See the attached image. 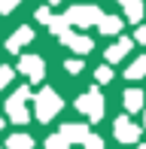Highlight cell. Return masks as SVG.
<instances>
[{
    "label": "cell",
    "mask_w": 146,
    "mask_h": 149,
    "mask_svg": "<svg viewBox=\"0 0 146 149\" xmlns=\"http://www.w3.org/2000/svg\"><path fill=\"white\" fill-rule=\"evenodd\" d=\"M3 125H6V122H3V119H0V128H3Z\"/></svg>",
    "instance_id": "obj_23"
},
{
    "label": "cell",
    "mask_w": 146,
    "mask_h": 149,
    "mask_svg": "<svg viewBox=\"0 0 146 149\" xmlns=\"http://www.w3.org/2000/svg\"><path fill=\"white\" fill-rule=\"evenodd\" d=\"M131 43H134V40H119V43L116 46H113V49H107V61H110V64H116V61H122L125 55H128V52H131Z\"/></svg>",
    "instance_id": "obj_8"
},
{
    "label": "cell",
    "mask_w": 146,
    "mask_h": 149,
    "mask_svg": "<svg viewBox=\"0 0 146 149\" xmlns=\"http://www.w3.org/2000/svg\"><path fill=\"white\" fill-rule=\"evenodd\" d=\"M12 79V67H0V88H6Z\"/></svg>",
    "instance_id": "obj_16"
},
{
    "label": "cell",
    "mask_w": 146,
    "mask_h": 149,
    "mask_svg": "<svg viewBox=\"0 0 146 149\" xmlns=\"http://www.w3.org/2000/svg\"><path fill=\"white\" fill-rule=\"evenodd\" d=\"M140 104H143V94L137 91V88H131L128 94H125V107H128L131 113H134V110H140Z\"/></svg>",
    "instance_id": "obj_13"
},
{
    "label": "cell",
    "mask_w": 146,
    "mask_h": 149,
    "mask_svg": "<svg viewBox=\"0 0 146 149\" xmlns=\"http://www.w3.org/2000/svg\"><path fill=\"white\" fill-rule=\"evenodd\" d=\"M119 3H122L125 6V15H128V22H140V18H143V3H140V0H119Z\"/></svg>",
    "instance_id": "obj_9"
},
{
    "label": "cell",
    "mask_w": 146,
    "mask_h": 149,
    "mask_svg": "<svg viewBox=\"0 0 146 149\" xmlns=\"http://www.w3.org/2000/svg\"><path fill=\"white\" fill-rule=\"evenodd\" d=\"M58 110H61V97H58L52 88H46V91L37 94V116L43 119V122H49Z\"/></svg>",
    "instance_id": "obj_2"
},
{
    "label": "cell",
    "mask_w": 146,
    "mask_h": 149,
    "mask_svg": "<svg viewBox=\"0 0 146 149\" xmlns=\"http://www.w3.org/2000/svg\"><path fill=\"white\" fill-rule=\"evenodd\" d=\"M31 40H34V31H31V28H18V31L12 33V37H9V43H6V49H9V52H18L22 46H28Z\"/></svg>",
    "instance_id": "obj_6"
},
{
    "label": "cell",
    "mask_w": 146,
    "mask_h": 149,
    "mask_svg": "<svg viewBox=\"0 0 146 149\" xmlns=\"http://www.w3.org/2000/svg\"><path fill=\"white\" fill-rule=\"evenodd\" d=\"M61 43H67V46H73V49H76V52H91V40L88 37H82V33H64V37H61Z\"/></svg>",
    "instance_id": "obj_7"
},
{
    "label": "cell",
    "mask_w": 146,
    "mask_h": 149,
    "mask_svg": "<svg viewBox=\"0 0 146 149\" xmlns=\"http://www.w3.org/2000/svg\"><path fill=\"white\" fill-rule=\"evenodd\" d=\"M76 107L82 113H88L91 119H101V113H104V97L97 94V88L95 91H88V94H82V97L76 100Z\"/></svg>",
    "instance_id": "obj_4"
},
{
    "label": "cell",
    "mask_w": 146,
    "mask_h": 149,
    "mask_svg": "<svg viewBox=\"0 0 146 149\" xmlns=\"http://www.w3.org/2000/svg\"><path fill=\"white\" fill-rule=\"evenodd\" d=\"M143 73H146V55H143V58H137L134 64L128 67V73H125V76H128V79H140Z\"/></svg>",
    "instance_id": "obj_12"
},
{
    "label": "cell",
    "mask_w": 146,
    "mask_h": 149,
    "mask_svg": "<svg viewBox=\"0 0 146 149\" xmlns=\"http://www.w3.org/2000/svg\"><path fill=\"white\" fill-rule=\"evenodd\" d=\"M31 97V91L28 88H18L15 94H12L9 100H6V110H9V116H12V122H28V110H24V100Z\"/></svg>",
    "instance_id": "obj_3"
},
{
    "label": "cell",
    "mask_w": 146,
    "mask_h": 149,
    "mask_svg": "<svg viewBox=\"0 0 146 149\" xmlns=\"http://www.w3.org/2000/svg\"><path fill=\"white\" fill-rule=\"evenodd\" d=\"M49 3H61V0H49Z\"/></svg>",
    "instance_id": "obj_22"
},
{
    "label": "cell",
    "mask_w": 146,
    "mask_h": 149,
    "mask_svg": "<svg viewBox=\"0 0 146 149\" xmlns=\"http://www.w3.org/2000/svg\"><path fill=\"white\" fill-rule=\"evenodd\" d=\"M116 134H119V140H134L137 137V128L131 125L128 119H119L116 122Z\"/></svg>",
    "instance_id": "obj_11"
},
{
    "label": "cell",
    "mask_w": 146,
    "mask_h": 149,
    "mask_svg": "<svg viewBox=\"0 0 146 149\" xmlns=\"http://www.w3.org/2000/svg\"><path fill=\"white\" fill-rule=\"evenodd\" d=\"M97 79H101V82H110V79H113V70H110V67H97Z\"/></svg>",
    "instance_id": "obj_18"
},
{
    "label": "cell",
    "mask_w": 146,
    "mask_h": 149,
    "mask_svg": "<svg viewBox=\"0 0 146 149\" xmlns=\"http://www.w3.org/2000/svg\"><path fill=\"white\" fill-rule=\"evenodd\" d=\"M143 149H146V146H143Z\"/></svg>",
    "instance_id": "obj_25"
},
{
    "label": "cell",
    "mask_w": 146,
    "mask_h": 149,
    "mask_svg": "<svg viewBox=\"0 0 146 149\" xmlns=\"http://www.w3.org/2000/svg\"><path fill=\"white\" fill-rule=\"evenodd\" d=\"M22 73H28L31 79H43V58H37V55H24L22 58Z\"/></svg>",
    "instance_id": "obj_5"
},
{
    "label": "cell",
    "mask_w": 146,
    "mask_h": 149,
    "mask_svg": "<svg viewBox=\"0 0 146 149\" xmlns=\"http://www.w3.org/2000/svg\"><path fill=\"white\" fill-rule=\"evenodd\" d=\"M104 18V12L97 6H70L64 12V22L67 24H79V28H88V24H97Z\"/></svg>",
    "instance_id": "obj_1"
},
{
    "label": "cell",
    "mask_w": 146,
    "mask_h": 149,
    "mask_svg": "<svg viewBox=\"0 0 146 149\" xmlns=\"http://www.w3.org/2000/svg\"><path fill=\"white\" fill-rule=\"evenodd\" d=\"M37 22H43V24H49V22H52V12H49V6H40V9H37Z\"/></svg>",
    "instance_id": "obj_17"
},
{
    "label": "cell",
    "mask_w": 146,
    "mask_h": 149,
    "mask_svg": "<svg viewBox=\"0 0 146 149\" xmlns=\"http://www.w3.org/2000/svg\"><path fill=\"white\" fill-rule=\"evenodd\" d=\"M34 146V140L28 137V134H15V137L9 140V149H31Z\"/></svg>",
    "instance_id": "obj_14"
},
{
    "label": "cell",
    "mask_w": 146,
    "mask_h": 149,
    "mask_svg": "<svg viewBox=\"0 0 146 149\" xmlns=\"http://www.w3.org/2000/svg\"><path fill=\"white\" fill-rule=\"evenodd\" d=\"M67 70L70 73H79V70H82V61H67Z\"/></svg>",
    "instance_id": "obj_19"
},
{
    "label": "cell",
    "mask_w": 146,
    "mask_h": 149,
    "mask_svg": "<svg viewBox=\"0 0 146 149\" xmlns=\"http://www.w3.org/2000/svg\"><path fill=\"white\" fill-rule=\"evenodd\" d=\"M137 43H146V28H137Z\"/></svg>",
    "instance_id": "obj_21"
},
{
    "label": "cell",
    "mask_w": 146,
    "mask_h": 149,
    "mask_svg": "<svg viewBox=\"0 0 146 149\" xmlns=\"http://www.w3.org/2000/svg\"><path fill=\"white\" fill-rule=\"evenodd\" d=\"M97 28H101V33H119L122 31V18L119 15H104L97 22Z\"/></svg>",
    "instance_id": "obj_10"
},
{
    "label": "cell",
    "mask_w": 146,
    "mask_h": 149,
    "mask_svg": "<svg viewBox=\"0 0 146 149\" xmlns=\"http://www.w3.org/2000/svg\"><path fill=\"white\" fill-rule=\"evenodd\" d=\"M61 137H73V140H82V137H85V128H82V125H67V128L61 131Z\"/></svg>",
    "instance_id": "obj_15"
},
{
    "label": "cell",
    "mask_w": 146,
    "mask_h": 149,
    "mask_svg": "<svg viewBox=\"0 0 146 149\" xmlns=\"http://www.w3.org/2000/svg\"><path fill=\"white\" fill-rule=\"evenodd\" d=\"M15 3H18V0H12V6H15Z\"/></svg>",
    "instance_id": "obj_24"
},
{
    "label": "cell",
    "mask_w": 146,
    "mask_h": 149,
    "mask_svg": "<svg viewBox=\"0 0 146 149\" xmlns=\"http://www.w3.org/2000/svg\"><path fill=\"white\" fill-rule=\"evenodd\" d=\"M0 12H12V0H0Z\"/></svg>",
    "instance_id": "obj_20"
}]
</instances>
